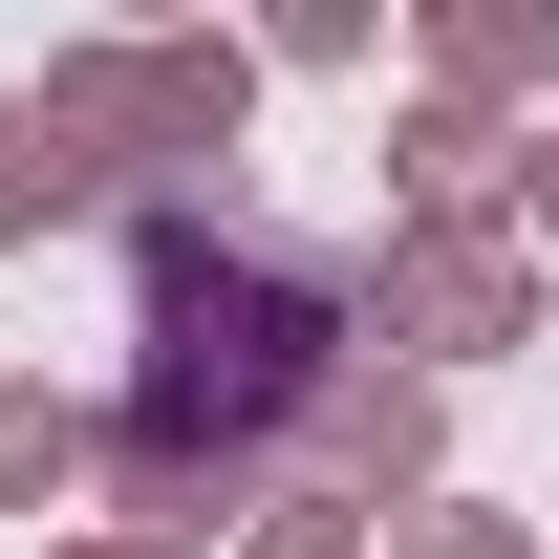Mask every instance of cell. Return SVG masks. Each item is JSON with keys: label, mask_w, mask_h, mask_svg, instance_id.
Returning a JSON list of instances; mask_svg holds the SVG:
<instances>
[{"label": "cell", "mask_w": 559, "mask_h": 559, "mask_svg": "<svg viewBox=\"0 0 559 559\" xmlns=\"http://www.w3.org/2000/svg\"><path fill=\"white\" fill-rule=\"evenodd\" d=\"M86 474H108V409L86 388H0V516H66Z\"/></svg>", "instance_id": "obj_7"}, {"label": "cell", "mask_w": 559, "mask_h": 559, "mask_svg": "<svg viewBox=\"0 0 559 559\" xmlns=\"http://www.w3.org/2000/svg\"><path fill=\"white\" fill-rule=\"evenodd\" d=\"M44 130L108 173V194H237V130H259V44H215V22H108L44 66Z\"/></svg>", "instance_id": "obj_2"}, {"label": "cell", "mask_w": 559, "mask_h": 559, "mask_svg": "<svg viewBox=\"0 0 559 559\" xmlns=\"http://www.w3.org/2000/svg\"><path fill=\"white\" fill-rule=\"evenodd\" d=\"M237 559H388V538H366V516H323V495H280V516H259Z\"/></svg>", "instance_id": "obj_9"}, {"label": "cell", "mask_w": 559, "mask_h": 559, "mask_svg": "<svg viewBox=\"0 0 559 559\" xmlns=\"http://www.w3.org/2000/svg\"><path fill=\"white\" fill-rule=\"evenodd\" d=\"M430 108H474V130L559 108V0H430Z\"/></svg>", "instance_id": "obj_5"}, {"label": "cell", "mask_w": 559, "mask_h": 559, "mask_svg": "<svg viewBox=\"0 0 559 559\" xmlns=\"http://www.w3.org/2000/svg\"><path fill=\"white\" fill-rule=\"evenodd\" d=\"M301 474H323V516H366V538H388V516H430V474H452V388L366 345L345 388L301 409Z\"/></svg>", "instance_id": "obj_4"}, {"label": "cell", "mask_w": 559, "mask_h": 559, "mask_svg": "<svg viewBox=\"0 0 559 559\" xmlns=\"http://www.w3.org/2000/svg\"><path fill=\"white\" fill-rule=\"evenodd\" d=\"M538 301H559V280L516 259V215H474V237H366V345L430 366V388H452V366H516Z\"/></svg>", "instance_id": "obj_3"}, {"label": "cell", "mask_w": 559, "mask_h": 559, "mask_svg": "<svg viewBox=\"0 0 559 559\" xmlns=\"http://www.w3.org/2000/svg\"><path fill=\"white\" fill-rule=\"evenodd\" d=\"M86 215H130V194L44 130V86H0V259H22V237H86Z\"/></svg>", "instance_id": "obj_6"}, {"label": "cell", "mask_w": 559, "mask_h": 559, "mask_svg": "<svg viewBox=\"0 0 559 559\" xmlns=\"http://www.w3.org/2000/svg\"><path fill=\"white\" fill-rule=\"evenodd\" d=\"M388 559H559V538L495 516V495H430V516H388Z\"/></svg>", "instance_id": "obj_8"}, {"label": "cell", "mask_w": 559, "mask_h": 559, "mask_svg": "<svg viewBox=\"0 0 559 559\" xmlns=\"http://www.w3.org/2000/svg\"><path fill=\"white\" fill-rule=\"evenodd\" d=\"M44 559H130V538H108V516H86V538H44Z\"/></svg>", "instance_id": "obj_11"}, {"label": "cell", "mask_w": 559, "mask_h": 559, "mask_svg": "<svg viewBox=\"0 0 559 559\" xmlns=\"http://www.w3.org/2000/svg\"><path fill=\"white\" fill-rule=\"evenodd\" d=\"M516 259L559 280V108H538V130H516Z\"/></svg>", "instance_id": "obj_10"}, {"label": "cell", "mask_w": 559, "mask_h": 559, "mask_svg": "<svg viewBox=\"0 0 559 559\" xmlns=\"http://www.w3.org/2000/svg\"><path fill=\"white\" fill-rule=\"evenodd\" d=\"M130 388H108V538L130 559H237L301 474V409L366 366V259L259 194H130Z\"/></svg>", "instance_id": "obj_1"}]
</instances>
